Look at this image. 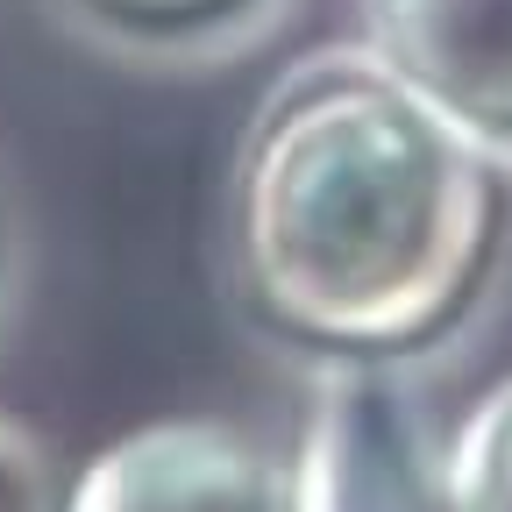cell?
<instances>
[{
	"label": "cell",
	"instance_id": "1",
	"mask_svg": "<svg viewBox=\"0 0 512 512\" xmlns=\"http://www.w3.org/2000/svg\"><path fill=\"white\" fill-rule=\"evenodd\" d=\"M505 157L363 43L299 57L228 171V271L328 370H406L477 313L505 249Z\"/></svg>",
	"mask_w": 512,
	"mask_h": 512
},
{
	"label": "cell",
	"instance_id": "2",
	"mask_svg": "<svg viewBox=\"0 0 512 512\" xmlns=\"http://www.w3.org/2000/svg\"><path fill=\"white\" fill-rule=\"evenodd\" d=\"M64 512H306V470L235 420L171 413L79 463Z\"/></svg>",
	"mask_w": 512,
	"mask_h": 512
},
{
	"label": "cell",
	"instance_id": "3",
	"mask_svg": "<svg viewBox=\"0 0 512 512\" xmlns=\"http://www.w3.org/2000/svg\"><path fill=\"white\" fill-rule=\"evenodd\" d=\"M306 512H463L441 427L399 370H328L299 441Z\"/></svg>",
	"mask_w": 512,
	"mask_h": 512
},
{
	"label": "cell",
	"instance_id": "4",
	"mask_svg": "<svg viewBox=\"0 0 512 512\" xmlns=\"http://www.w3.org/2000/svg\"><path fill=\"white\" fill-rule=\"evenodd\" d=\"M363 50L498 157H512V0H356Z\"/></svg>",
	"mask_w": 512,
	"mask_h": 512
},
{
	"label": "cell",
	"instance_id": "5",
	"mask_svg": "<svg viewBox=\"0 0 512 512\" xmlns=\"http://www.w3.org/2000/svg\"><path fill=\"white\" fill-rule=\"evenodd\" d=\"M441 456L463 512H512V370L477 392L463 427L441 441Z\"/></svg>",
	"mask_w": 512,
	"mask_h": 512
},
{
	"label": "cell",
	"instance_id": "6",
	"mask_svg": "<svg viewBox=\"0 0 512 512\" xmlns=\"http://www.w3.org/2000/svg\"><path fill=\"white\" fill-rule=\"evenodd\" d=\"M72 498V470H64L43 434L0 406V512H64Z\"/></svg>",
	"mask_w": 512,
	"mask_h": 512
},
{
	"label": "cell",
	"instance_id": "7",
	"mask_svg": "<svg viewBox=\"0 0 512 512\" xmlns=\"http://www.w3.org/2000/svg\"><path fill=\"white\" fill-rule=\"evenodd\" d=\"M79 8L114 29H136V36H200V29L249 15L256 0H79Z\"/></svg>",
	"mask_w": 512,
	"mask_h": 512
}]
</instances>
